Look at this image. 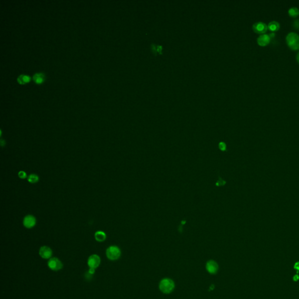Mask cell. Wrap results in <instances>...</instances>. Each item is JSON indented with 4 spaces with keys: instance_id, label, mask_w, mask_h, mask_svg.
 <instances>
[{
    "instance_id": "30bf717a",
    "label": "cell",
    "mask_w": 299,
    "mask_h": 299,
    "mask_svg": "<svg viewBox=\"0 0 299 299\" xmlns=\"http://www.w3.org/2000/svg\"><path fill=\"white\" fill-rule=\"evenodd\" d=\"M206 268L208 272L211 274H215L218 271V264H217L214 261H209L207 262Z\"/></svg>"
},
{
    "instance_id": "e0dca14e",
    "label": "cell",
    "mask_w": 299,
    "mask_h": 299,
    "mask_svg": "<svg viewBox=\"0 0 299 299\" xmlns=\"http://www.w3.org/2000/svg\"><path fill=\"white\" fill-rule=\"evenodd\" d=\"M18 176L21 179H25L27 177V173L24 171H21L18 172Z\"/></svg>"
},
{
    "instance_id": "9a60e30c",
    "label": "cell",
    "mask_w": 299,
    "mask_h": 299,
    "mask_svg": "<svg viewBox=\"0 0 299 299\" xmlns=\"http://www.w3.org/2000/svg\"><path fill=\"white\" fill-rule=\"evenodd\" d=\"M289 15L292 18H296L299 15V9L297 7H291L288 11Z\"/></svg>"
},
{
    "instance_id": "d6986e66",
    "label": "cell",
    "mask_w": 299,
    "mask_h": 299,
    "mask_svg": "<svg viewBox=\"0 0 299 299\" xmlns=\"http://www.w3.org/2000/svg\"><path fill=\"white\" fill-rule=\"evenodd\" d=\"M293 27H294L296 29H299V20L296 19L293 23Z\"/></svg>"
},
{
    "instance_id": "ffe728a7",
    "label": "cell",
    "mask_w": 299,
    "mask_h": 299,
    "mask_svg": "<svg viewBox=\"0 0 299 299\" xmlns=\"http://www.w3.org/2000/svg\"><path fill=\"white\" fill-rule=\"evenodd\" d=\"M296 60H297V62H298V63L299 64V52H298L296 55Z\"/></svg>"
},
{
    "instance_id": "7c38bea8",
    "label": "cell",
    "mask_w": 299,
    "mask_h": 299,
    "mask_svg": "<svg viewBox=\"0 0 299 299\" xmlns=\"http://www.w3.org/2000/svg\"><path fill=\"white\" fill-rule=\"evenodd\" d=\"M268 29L273 32H276L280 29V24L278 22L273 21L268 24Z\"/></svg>"
},
{
    "instance_id": "52a82bcc",
    "label": "cell",
    "mask_w": 299,
    "mask_h": 299,
    "mask_svg": "<svg viewBox=\"0 0 299 299\" xmlns=\"http://www.w3.org/2000/svg\"><path fill=\"white\" fill-rule=\"evenodd\" d=\"M36 224V219L35 216L33 215H27L26 216L24 220H23V224L25 227L27 229H32Z\"/></svg>"
},
{
    "instance_id": "2e32d148",
    "label": "cell",
    "mask_w": 299,
    "mask_h": 299,
    "mask_svg": "<svg viewBox=\"0 0 299 299\" xmlns=\"http://www.w3.org/2000/svg\"><path fill=\"white\" fill-rule=\"evenodd\" d=\"M39 176L35 174H32L29 175L27 178V181L31 184H35L39 181Z\"/></svg>"
},
{
    "instance_id": "277c9868",
    "label": "cell",
    "mask_w": 299,
    "mask_h": 299,
    "mask_svg": "<svg viewBox=\"0 0 299 299\" xmlns=\"http://www.w3.org/2000/svg\"><path fill=\"white\" fill-rule=\"evenodd\" d=\"M48 267L53 271H58L62 269L63 264L62 261L57 258H52L47 262Z\"/></svg>"
},
{
    "instance_id": "5bb4252c",
    "label": "cell",
    "mask_w": 299,
    "mask_h": 299,
    "mask_svg": "<svg viewBox=\"0 0 299 299\" xmlns=\"http://www.w3.org/2000/svg\"><path fill=\"white\" fill-rule=\"evenodd\" d=\"M31 80V77L27 74H20L18 76L17 81L18 82L21 84H24L28 82Z\"/></svg>"
},
{
    "instance_id": "6da1fadb",
    "label": "cell",
    "mask_w": 299,
    "mask_h": 299,
    "mask_svg": "<svg viewBox=\"0 0 299 299\" xmlns=\"http://www.w3.org/2000/svg\"><path fill=\"white\" fill-rule=\"evenodd\" d=\"M286 43L292 50H299V35L295 32H290L286 37Z\"/></svg>"
},
{
    "instance_id": "4fadbf2b",
    "label": "cell",
    "mask_w": 299,
    "mask_h": 299,
    "mask_svg": "<svg viewBox=\"0 0 299 299\" xmlns=\"http://www.w3.org/2000/svg\"><path fill=\"white\" fill-rule=\"evenodd\" d=\"M95 238L98 242H103L106 238V235L103 231H97L95 233Z\"/></svg>"
},
{
    "instance_id": "8fae6325",
    "label": "cell",
    "mask_w": 299,
    "mask_h": 299,
    "mask_svg": "<svg viewBox=\"0 0 299 299\" xmlns=\"http://www.w3.org/2000/svg\"><path fill=\"white\" fill-rule=\"evenodd\" d=\"M45 74L42 72H37L33 75V79L37 84L43 82L45 79Z\"/></svg>"
},
{
    "instance_id": "8992f818",
    "label": "cell",
    "mask_w": 299,
    "mask_h": 299,
    "mask_svg": "<svg viewBox=\"0 0 299 299\" xmlns=\"http://www.w3.org/2000/svg\"><path fill=\"white\" fill-rule=\"evenodd\" d=\"M252 29L256 34H265L268 30V25L263 22H255L252 25Z\"/></svg>"
},
{
    "instance_id": "9c48e42d",
    "label": "cell",
    "mask_w": 299,
    "mask_h": 299,
    "mask_svg": "<svg viewBox=\"0 0 299 299\" xmlns=\"http://www.w3.org/2000/svg\"><path fill=\"white\" fill-rule=\"evenodd\" d=\"M271 37L268 34H262L259 36L257 39V43L261 46H266L269 44L271 42Z\"/></svg>"
},
{
    "instance_id": "5b68a950",
    "label": "cell",
    "mask_w": 299,
    "mask_h": 299,
    "mask_svg": "<svg viewBox=\"0 0 299 299\" xmlns=\"http://www.w3.org/2000/svg\"><path fill=\"white\" fill-rule=\"evenodd\" d=\"M87 264L89 269H93L95 270V269H97L101 264V258L97 254L91 255L88 258Z\"/></svg>"
},
{
    "instance_id": "ba28073f",
    "label": "cell",
    "mask_w": 299,
    "mask_h": 299,
    "mask_svg": "<svg viewBox=\"0 0 299 299\" xmlns=\"http://www.w3.org/2000/svg\"><path fill=\"white\" fill-rule=\"evenodd\" d=\"M53 254L52 249L47 246L40 247L39 249V255L43 259H50Z\"/></svg>"
},
{
    "instance_id": "ac0fdd59",
    "label": "cell",
    "mask_w": 299,
    "mask_h": 299,
    "mask_svg": "<svg viewBox=\"0 0 299 299\" xmlns=\"http://www.w3.org/2000/svg\"><path fill=\"white\" fill-rule=\"evenodd\" d=\"M219 149H220L221 151H224L226 149V145L223 142H221L219 145Z\"/></svg>"
},
{
    "instance_id": "3957f363",
    "label": "cell",
    "mask_w": 299,
    "mask_h": 299,
    "mask_svg": "<svg viewBox=\"0 0 299 299\" xmlns=\"http://www.w3.org/2000/svg\"><path fill=\"white\" fill-rule=\"evenodd\" d=\"M106 257L111 261L118 259L121 255V251L118 246H109L106 251Z\"/></svg>"
},
{
    "instance_id": "7a4b0ae2",
    "label": "cell",
    "mask_w": 299,
    "mask_h": 299,
    "mask_svg": "<svg viewBox=\"0 0 299 299\" xmlns=\"http://www.w3.org/2000/svg\"><path fill=\"white\" fill-rule=\"evenodd\" d=\"M159 288L162 293L165 294H169L174 290L175 284L172 280L169 278H166L160 281Z\"/></svg>"
}]
</instances>
